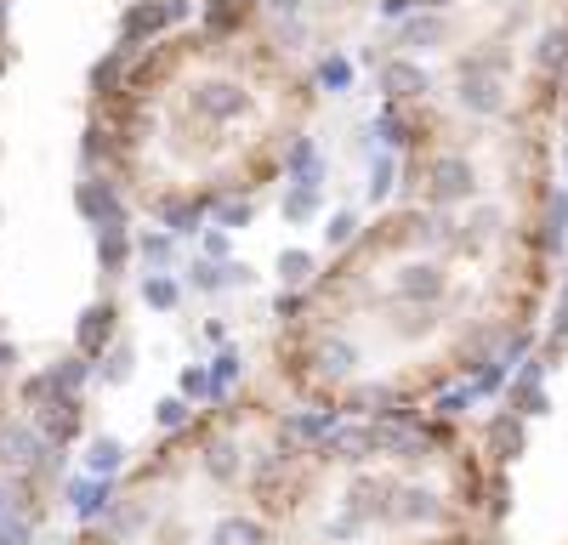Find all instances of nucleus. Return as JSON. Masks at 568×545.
I'll return each mask as SVG.
<instances>
[{"mask_svg":"<svg viewBox=\"0 0 568 545\" xmlns=\"http://www.w3.org/2000/svg\"><path fill=\"white\" fill-rule=\"evenodd\" d=\"M313 91L302 18H273L262 0H199V18L91 69L86 165H103L125 211H148L165 233H194L205 216L250 222V194L290 176Z\"/></svg>","mask_w":568,"mask_h":545,"instance_id":"f257e3e1","label":"nucleus"},{"mask_svg":"<svg viewBox=\"0 0 568 545\" xmlns=\"http://www.w3.org/2000/svg\"><path fill=\"white\" fill-rule=\"evenodd\" d=\"M46 455V432L35 421H0V466L6 472H29Z\"/></svg>","mask_w":568,"mask_h":545,"instance_id":"f03ea898","label":"nucleus"},{"mask_svg":"<svg viewBox=\"0 0 568 545\" xmlns=\"http://www.w3.org/2000/svg\"><path fill=\"white\" fill-rule=\"evenodd\" d=\"M336 426H341V409L336 404H330V409H296V415H284L279 438H284V449H302V443H330Z\"/></svg>","mask_w":568,"mask_h":545,"instance_id":"7ed1b4c3","label":"nucleus"},{"mask_svg":"<svg viewBox=\"0 0 568 545\" xmlns=\"http://www.w3.org/2000/svg\"><path fill=\"white\" fill-rule=\"evenodd\" d=\"M120 494H114V477H74L69 483V506L80 523H97V517H108V506H114Z\"/></svg>","mask_w":568,"mask_h":545,"instance_id":"20e7f679","label":"nucleus"},{"mask_svg":"<svg viewBox=\"0 0 568 545\" xmlns=\"http://www.w3.org/2000/svg\"><path fill=\"white\" fill-rule=\"evenodd\" d=\"M324 455L347 460V466H364L370 455H381V426H336L330 443H324Z\"/></svg>","mask_w":568,"mask_h":545,"instance_id":"39448f33","label":"nucleus"},{"mask_svg":"<svg viewBox=\"0 0 568 545\" xmlns=\"http://www.w3.org/2000/svg\"><path fill=\"white\" fill-rule=\"evenodd\" d=\"M120 466H125V443L120 438H97L86 449V472L91 477H120Z\"/></svg>","mask_w":568,"mask_h":545,"instance_id":"423d86ee","label":"nucleus"},{"mask_svg":"<svg viewBox=\"0 0 568 545\" xmlns=\"http://www.w3.org/2000/svg\"><path fill=\"white\" fill-rule=\"evenodd\" d=\"M398 500H404V506H392L398 523H432L438 517V494L432 489H398Z\"/></svg>","mask_w":568,"mask_h":545,"instance_id":"0eeeda50","label":"nucleus"},{"mask_svg":"<svg viewBox=\"0 0 568 545\" xmlns=\"http://www.w3.org/2000/svg\"><path fill=\"white\" fill-rule=\"evenodd\" d=\"M489 443H495V460H517L523 455V421H517V415H500V421L489 426Z\"/></svg>","mask_w":568,"mask_h":545,"instance_id":"6e6552de","label":"nucleus"},{"mask_svg":"<svg viewBox=\"0 0 568 545\" xmlns=\"http://www.w3.org/2000/svg\"><path fill=\"white\" fill-rule=\"evenodd\" d=\"M233 455H239V449H233L228 438H216L211 449H205V472H211L216 483H239V460Z\"/></svg>","mask_w":568,"mask_h":545,"instance_id":"1a4fd4ad","label":"nucleus"},{"mask_svg":"<svg viewBox=\"0 0 568 545\" xmlns=\"http://www.w3.org/2000/svg\"><path fill=\"white\" fill-rule=\"evenodd\" d=\"M0 545H35V511H0Z\"/></svg>","mask_w":568,"mask_h":545,"instance_id":"9d476101","label":"nucleus"},{"mask_svg":"<svg viewBox=\"0 0 568 545\" xmlns=\"http://www.w3.org/2000/svg\"><path fill=\"white\" fill-rule=\"evenodd\" d=\"M262 523H250V517H222L216 523V545H262Z\"/></svg>","mask_w":568,"mask_h":545,"instance_id":"9b49d317","label":"nucleus"},{"mask_svg":"<svg viewBox=\"0 0 568 545\" xmlns=\"http://www.w3.org/2000/svg\"><path fill=\"white\" fill-rule=\"evenodd\" d=\"M483 392L472 387V381H461V387H449V392H438V415H444V421H461L466 409L478 404Z\"/></svg>","mask_w":568,"mask_h":545,"instance_id":"f8f14e48","label":"nucleus"},{"mask_svg":"<svg viewBox=\"0 0 568 545\" xmlns=\"http://www.w3.org/2000/svg\"><path fill=\"white\" fill-rule=\"evenodd\" d=\"M108 528H114V540H131L142 528V506L137 500H114V506H108Z\"/></svg>","mask_w":568,"mask_h":545,"instance_id":"ddd939ff","label":"nucleus"},{"mask_svg":"<svg viewBox=\"0 0 568 545\" xmlns=\"http://www.w3.org/2000/svg\"><path fill=\"white\" fill-rule=\"evenodd\" d=\"M108 318H114V313H108V307H103V313H86V324H80V352H86V358H91V352H103L108 330H114Z\"/></svg>","mask_w":568,"mask_h":545,"instance_id":"4468645a","label":"nucleus"},{"mask_svg":"<svg viewBox=\"0 0 568 545\" xmlns=\"http://www.w3.org/2000/svg\"><path fill=\"white\" fill-rule=\"evenodd\" d=\"M188 415H194V409H188V398H160V404H154L160 432H182V426H188Z\"/></svg>","mask_w":568,"mask_h":545,"instance_id":"2eb2a0df","label":"nucleus"},{"mask_svg":"<svg viewBox=\"0 0 568 545\" xmlns=\"http://www.w3.org/2000/svg\"><path fill=\"white\" fill-rule=\"evenodd\" d=\"M245 375V364H239V352H222L216 358V375H211V398H228V387Z\"/></svg>","mask_w":568,"mask_h":545,"instance_id":"dca6fc26","label":"nucleus"},{"mask_svg":"<svg viewBox=\"0 0 568 545\" xmlns=\"http://www.w3.org/2000/svg\"><path fill=\"white\" fill-rule=\"evenodd\" d=\"M46 375H52L57 392H80V387H86V364H80V358H63V364H52Z\"/></svg>","mask_w":568,"mask_h":545,"instance_id":"f3484780","label":"nucleus"},{"mask_svg":"<svg viewBox=\"0 0 568 545\" xmlns=\"http://www.w3.org/2000/svg\"><path fill=\"white\" fill-rule=\"evenodd\" d=\"M182 398H211V375L205 370H182Z\"/></svg>","mask_w":568,"mask_h":545,"instance_id":"a211bd4d","label":"nucleus"},{"mask_svg":"<svg viewBox=\"0 0 568 545\" xmlns=\"http://www.w3.org/2000/svg\"><path fill=\"white\" fill-rule=\"evenodd\" d=\"M125 375H131V352H114V358H108V370H103V381L114 387V381H125Z\"/></svg>","mask_w":568,"mask_h":545,"instance_id":"6ab92c4d","label":"nucleus"},{"mask_svg":"<svg viewBox=\"0 0 568 545\" xmlns=\"http://www.w3.org/2000/svg\"><path fill=\"white\" fill-rule=\"evenodd\" d=\"M6 370H18V347H12V341H0V375Z\"/></svg>","mask_w":568,"mask_h":545,"instance_id":"aec40b11","label":"nucleus"},{"mask_svg":"<svg viewBox=\"0 0 568 545\" xmlns=\"http://www.w3.org/2000/svg\"><path fill=\"white\" fill-rule=\"evenodd\" d=\"M148 296H154V301H160V307H171V301H177V296H171V284H160V279H154V284H148Z\"/></svg>","mask_w":568,"mask_h":545,"instance_id":"412c9836","label":"nucleus"},{"mask_svg":"<svg viewBox=\"0 0 568 545\" xmlns=\"http://www.w3.org/2000/svg\"><path fill=\"white\" fill-rule=\"evenodd\" d=\"M557 318H563V330H568V296H563V313H557Z\"/></svg>","mask_w":568,"mask_h":545,"instance_id":"4be33fe9","label":"nucleus"},{"mask_svg":"<svg viewBox=\"0 0 568 545\" xmlns=\"http://www.w3.org/2000/svg\"><path fill=\"white\" fill-rule=\"evenodd\" d=\"M6 500H12V494H6V489H0V511H6Z\"/></svg>","mask_w":568,"mask_h":545,"instance_id":"5701e85b","label":"nucleus"}]
</instances>
